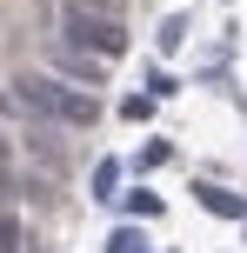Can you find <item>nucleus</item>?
I'll list each match as a JSON object with an SVG mask.
<instances>
[{"mask_svg":"<svg viewBox=\"0 0 247 253\" xmlns=\"http://www.w3.org/2000/svg\"><path fill=\"white\" fill-rule=\"evenodd\" d=\"M7 100L20 107L27 120L60 126V133H80V126L100 120V100H94V93H80V87H67V80H53L47 67H20V74L7 80Z\"/></svg>","mask_w":247,"mask_h":253,"instance_id":"f257e3e1","label":"nucleus"},{"mask_svg":"<svg viewBox=\"0 0 247 253\" xmlns=\"http://www.w3.org/2000/svg\"><path fill=\"white\" fill-rule=\"evenodd\" d=\"M53 40H67V47H80V53H94V60L114 67L120 53H127V20H107V13H87V7L67 0V7H60V34H53Z\"/></svg>","mask_w":247,"mask_h":253,"instance_id":"f03ea898","label":"nucleus"},{"mask_svg":"<svg viewBox=\"0 0 247 253\" xmlns=\"http://www.w3.org/2000/svg\"><path fill=\"white\" fill-rule=\"evenodd\" d=\"M47 74H53V80H67V87H80V93L107 87V60H94V53L67 47V40H47Z\"/></svg>","mask_w":247,"mask_h":253,"instance_id":"7ed1b4c3","label":"nucleus"},{"mask_svg":"<svg viewBox=\"0 0 247 253\" xmlns=\"http://www.w3.org/2000/svg\"><path fill=\"white\" fill-rule=\"evenodd\" d=\"M27 153H34L47 173H67V140H60V126H40V120H34V133H27Z\"/></svg>","mask_w":247,"mask_h":253,"instance_id":"20e7f679","label":"nucleus"},{"mask_svg":"<svg viewBox=\"0 0 247 253\" xmlns=\"http://www.w3.org/2000/svg\"><path fill=\"white\" fill-rule=\"evenodd\" d=\"M0 253H27V227H20V213L7 200H0Z\"/></svg>","mask_w":247,"mask_h":253,"instance_id":"39448f33","label":"nucleus"},{"mask_svg":"<svg viewBox=\"0 0 247 253\" xmlns=\"http://www.w3.org/2000/svg\"><path fill=\"white\" fill-rule=\"evenodd\" d=\"M194 193H200V207H207V213H241V220H247V207H241L227 187H194Z\"/></svg>","mask_w":247,"mask_h":253,"instance_id":"423d86ee","label":"nucleus"},{"mask_svg":"<svg viewBox=\"0 0 247 253\" xmlns=\"http://www.w3.org/2000/svg\"><path fill=\"white\" fill-rule=\"evenodd\" d=\"M114 180H120V167H114V160L94 167V193H100V200H114Z\"/></svg>","mask_w":247,"mask_h":253,"instance_id":"0eeeda50","label":"nucleus"},{"mask_svg":"<svg viewBox=\"0 0 247 253\" xmlns=\"http://www.w3.org/2000/svg\"><path fill=\"white\" fill-rule=\"evenodd\" d=\"M181 40H187V20H181V13H167V20H160V47L174 53V47H181Z\"/></svg>","mask_w":247,"mask_h":253,"instance_id":"6e6552de","label":"nucleus"},{"mask_svg":"<svg viewBox=\"0 0 247 253\" xmlns=\"http://www.w3.org/2000/svg\"><path fill=\"white\" fill-rule=\"evenodd\" d=\"M74 7H87V13H107V20H127V0H74Z\"/></svg>","mask_w":247,"mask_h":253,"instance_id":"1a4fd4ad","label":"nucleus"},{"mask_svg":"<svg viewBox=\"0 0 247 253\" xmlns=\"http://www.w3.org/2000/svg\"><path fill=\"white\" fill-rule=\"evenodd\" d=\"M120 114H127V120H147V114H154V93H127V100H120Z\"/></svg>","mask_w":247,"mask_h":253,"instance_id":"9d476101","label":"nucleus"},{"mask_svg":"<svg viewBox=\"0 0 247 253\" xmlns=\"http://www.w3.org/2000/svg\"><path fill=\"white\" fill-rule=\"evenodd\" d=\"M167 153H174L167 140H147V147H141V167H160V160H167Z\"/></svg>","mask_w":247,"mask_h":253,"instance_id":"9b49d317","label":"nucleus"},{"mask_svg":"<svg viewBox=\"0 0 247 253\" xmlns=\"http://www.w3.org/2000/svg\"><path fill=\"white\" fill-rule=\"evenodd\" d=\"M7 160H13V147H7V133H0V167H7Z\"/></svg>","mask_w":247,"mask_h":253,"instance_id":"f8f14e48","label":"nucleus"}]
</instances>
